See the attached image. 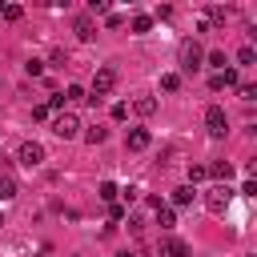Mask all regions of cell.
<instances>
[{"instance_id": "25", "label": "cell", "mask_w": 257, "mask_h": 257, "mask_svg": "<svg viewBox=\"0 0 257 257\" xmlns=\"http://www.w3.org/2000/svg\"><path fill=\"white\" fill-rule=\"evenodd\" d=\"M24 72H28V76H40V72H44V64H40V60H36V56H32V60H28V64H24Z\"/></svg>"}, {"instance_id": "15", "label": "cell", "mask_w": 257, "mask_h": 257, "mask_svg": "<svg viewBox=\"0 0 257 257\" xmlns=\"http://www.w3.org/2000/svg\"><path fill=\"white\" fill-rule=\"evenodd\" d=\"M193 185H181V189H173V205H193Z\"/></svg>"}, {"instance_id": "11", "label": "cell", "mask_w": 257, "mask_h": 257, "mask_svg": "<svg viewBox=\"0 0 257 257\" xmlns=\"http://www.w3.org/2000/svg\"><path fill=\"white\" fill-rule=\"evenodd\" d=\"M72 32H76L80 40H92V36H96V24H92V16H76V24H72Z\"/></svg>"}, {"instance_id": "30", "label": "cell", "mask_w": 257, "mask_h": 257, "mask_svg": "<svg viewBox=\"0 0 257 257\" xmlns=\"http://www.w3.org/2000/svg\"><path fill=\"white\" fill-rule=\"evenodd\" d=\"M128 116V104H112V120H124Z\"/></svg>"}, {"instance_id": "21", "label": "cell", "mask_w": 257, "mask_h": 257, "mask_svg": "<svg viewBox=\"0 0 257 257\" xmlns=\"http://www.w3.org/2000/svg\"><path fill=\"white\" fill-rule=\"evenodd\" d=\"M0 16H4V20H20V16H24V8H20V4H4V8H0Z\"/></svg>"}, {"instance_id": "14", "label": "cell", "mask_w": 257, "mask_h": 257, "mask_svg": "<svg viewBox=\"0 0 257 257\" xmlns=\"http://www.w3.org/2000/svg\"><path fill=\"white\" fill-rule=\"evenodd\" d=\"M80 100H88V92H84L80 84H68V88H64V104H80Z\"/></svg>"}, {"instance_id": "17", "label": "cell", "mask_w": 257, "mask_h": 257, "mask_svg": "<svg viewBox=\"0 0 257 257\" xmlns=\"http://www.w3.org/2000/svg\"><path fill=\"white\" fill-rule=\"evenodd\" d=\"M237 64H257V48H253V44L237 48Z\"/></svg>"}, {"instance_id": "16", "label": "cell", "mask_w": 257, "mask_h": 257, "mask_svg": "<svg viewBox=\"0 0 257 257\" xmlns=\"http://www.w3.org/2000/svg\"><path fill=\"white\" fill-rule=\"evenodd\" d=\"M157 225H161V229H173V225H177V213L165 209V205H157Z\"/></svg>"}, {"instance_id": "5", "label": "cell", "mask_w": 257, "mask_h": 257, "mask_svg": "<svg viewBox=\"0 0 257 257\" xmlns=\"http://www.w3.org/2000/svg\"><path fill=\"white\" fill-rule=\"evenodd\" d=\"M201 60H205V48H201L197 40H185V44H181V68H185V72H197Z\"/></svg>"}, {"instance_id": "18", "label": "cell", "mask_w": 257, "mask_h": 257, "mask_svg": "<svg viewBox=\"0 0 257 257\" xmlns=\"http://www.w3.org/2000/svg\"><path fill=\"white\" fill-rule=\"evenodd\" d=\"M96 193H100V201H108V205H112V201H116V193H120V189H116V185H112V181H100V189H96Z\"/></svg>"}, {"instance_id": "23", "label": "cell", "mask_w": 257, "mask_h": 257, "mask_svg": "<svg viewBox=\"0 0 257 257\" xmlns=\"http://www.w3.org/2000/svg\"><path fill=\"white\" fill-rule=\"evenodd\" d=\"M153 28V16H133V32H149Z\"/></svg>"}, {"instance_id": "3", "label": "cell", "mask_w": 257, "mask_h": 257, "mask_svg": "<svg viewBox=\"0 0 257 257\" xmlns=\"http://www.w3.org/2000/svg\"><path fill=\"white\" fill-rule=\"evenodd\" d=\"M229 201H233V189H229V185H213V189L205 193V209H209V213H217V217L229 209Z\"/></svg>"}, {"instance_id": "29", "label": "cell", "mask_w": 257, "mask_h": 257, "mask_svg": "<svg viewBox=\"0 0 257 257\" xmlns=\"http://www.w3.org/2000/svg\"><path fill=\"white\" fill-rule=\"evenodd\" d=\"M104 24H108V28H120V24H124V16H116V12H108V16H104Z\"/></svg>"}, {"instance_id": "22", "label": "cell", "mask_w": 257, "mask_h": 257, "mask_svg": "<svg viewBox=\"0 0 257 257\" xmlns=\"http://www.w3.org/2000/svg\"><path fill=\"white\" fill-rule=\"evenodd\" d=\"M104 137H108V133H104V128H100V124H92V128H88V133H84V141H88V145H100V141H104Z\"/></svg>"}, {"instance_id": "4", "label": "cell", "mask_w": 257, "mask_h": 257, "mask_svg": "<svg viewBox=\"0 0 257 257\" xmlns=\"http://www.w3.org/2000/svg\"><path fill=\"white\" fill-rule=\"evenodd\" d=\"M205 128H209V137H225L229 133V116H225L221 104H209L205 108Z\"/></svg>"}, {"instance_id": "28", "label": "cell", "mask_w": 257, "mask_h": 257, "mask_svg": "<svg viewBox=\"0 0 257 257\" xmlns=\"http://www.w3.org/2000/svg\"><path fill=\"white\" fill-rule=\"evenodd\" d=\"M32 116H36V120H48V116H52V108H48V104H36V108H32Z\"/></svg>"}, {"instance_id": "20", "label": "cell", "mask_w": 257, "mask_h": 257, "mask_svg": "<svg viewBox=\"0 0 257 257\" xmlns=\"http://www.w3.org/2000/svg\"><path fill=\"white\" fill-rule=\"evenodd\" d=\"M237 96H241L245 104H253V100H257V84H237Z\"/></svg>"}, {"instance_id": "12", "label": "cell", "mask_w": 257, "mask_h": 257, "mask_svg": "<svg viewBox=\"0 0 257 257\" xmlns=\"http://www.w3.org/2000/svg\"><path fill=\"white\" fill-rule=\"evenodd\" d=\"M20 193V185H16V177H8V173H0V201H12Z\"/></svg>"}, {"instance_id": "24", "label": "cell", "mask_w": 257, "mask_h": 257, "mask_svg": "<svg viewBox=\"0 0 257 257\" xmlns=\"http://www.w3.org/2000/svg\"><path fill=\"white\" fill-rule=\"evenodd\" d=\"M209 173H205V165H189V185H197V181H205Z\"/></svg>"}, {"instance_id": "27", "label": "cell", "mask_w": 257, "mask_h": 257, "mask_svg": "<svg viewBox=\"0 0 257 257\" xmlns=\"http://www.w3.org/2000/svg\"><path fill=\"white\" fill-rule=\"evenodd\" d=\"M209 64L221 72V68H225V52H209Z\"/></svg>"}, {"instance_id": "8", "label": "cell", "mask_w": 257, "mask_h": 257, "mask_svg": "<svg viewBox=\"0 0 257 257\" xmlns=\"http://www.w3.org/2000/svg\"><path fill=\"white\" fill-rule=\"evenodd\" d=\"M161 257H189V245L181 237H165L161 241Z\"/></svg>"}, {"instance_id": "13", "label": "cell", "mask_w": 257, "mask_h": 257, "mask_svg": "<svg viewBox=\"0 0 257 257\" xmlns=\"http://www.w3.org/2000/svg\"><path fill=\"white\" fill-rule=\"evenodd\" d=\"M133 108H137L141 116H153V112H157V96H137V100H133Z\"/></svg>"}, {"instance_id": "19", "label": "cell", "mask_w": 257, "mask_h": 257, "mask_svg": "<svg viewBox=\"0 0 257 257\" xmlns=\"http://www.w3.org/2000/svg\"><path fill=\"white\" fill-rule=\"evenodd\" d=\"M161 88H165V92H177V88H181V76H177V72H165V76H161Z\"/></svg>"}, {"instance_id": "10", "label": "cell", "mask_w": 257, "mask_h": 257, "mask_svg": "<svg viewBox=\"0 0 257 257\" xmlns=\"http://www.w3.org/2000/svg\"><path fill=\"white\" fill-rule=\"evenodd\" d=\"M205 173H209V177H213L217 185H229V177H233V165H229V161H213V165H209Z\"/></svg>"}, {"instance_id": "26", "label": "cell", "mask_w": 257, "mask_h": 257, "mask_svg": "<svg viewBox=\"0 0 257 257\" xmlns=\"http://www.w3.org/2000/svg\"><path fill=\"white\" fill-rule=\"evenodd\" d=\"M209 20H213V24H225V8L213 4V8H209Z\"/></svg>"}, {"instance_id": "1", "label": "cell", "mask_w": 257, "mask_h": 257, "mask_svg": "<svg viewBox=\"0 0 257 257\" xmlns=\"http://www.w3.org/2000/svg\"><path fill=\"white\" fill-rule=\"evenodd\" d=\"M116 88V68H96V76H92V92H88V100L96 104L100 96H108Z\"/></svg>"}, {"instance_id": "7", "label": "cell", "mask_w": 257, "mask_h": 257, "mask_svg": "<svg viewBox=\"0 0 257 257\" xmlns=\"http://www.w3.org/2000/svg\"><path fill=\"white\" fill-rule=\"evenodd\" d=\"M233 84H237V72H233V68H221V72L209 76V88H213V92H225V88H233Z\"/></svg>"}, {"instance_id": "31", "label": "cell", "mask_w": 257, "mask_h": 257, "mask_svg": "<svg viewBox=\"0 0 257 257\" xmlns=\"http://www.w3.org/2000/svg\"><path fill=\"white\" fill-rule=\"evenodd\" d=\"M116 257H137V253H116Z\"/></svg>"}, {"instance_id": "2", "label": "cell", "mask_w": 257, "mask_h": 257, "mask_svg": "<svg viewBox=\"0 0 257 257\" xmlns=\"http://www.w3.org/2000/svg\"><path fill=\"white\" fill-rule=\"evenodd\" d=\"M52 133H56L60 141H76V137H80V120H76V112H56V116H52Z\"/></svg>"}, {"instance_id": "9", "label": "cell", "mask_w": 257, "mask_h": 257, "mask_svg": "<svg viewBox=\"0 0 257 257\" xmlns=\"http://www.w3.org/2000/svg\"><path fill=\"white\" fill-rule=\"evenodd\" d=\"M149 128H128V137H124V145L133 149V153H141V149H149Z\"/></svg>"}, {"instance_id": "6", "label": "cell", "mask_w": 257, "mask_h": 257, "mask_svg": "<svg viewBox=\"0 0 257 257\" xmlns=\"http://www.w3.org/2000/svg\"><path fill=\"white\" fill-rule=\"evenodd\" d=\"M16 161H20V165H28V169H36V165L44 161V145L24 141V145H20V153H16Z\"/></svg>"}]
</instances>
